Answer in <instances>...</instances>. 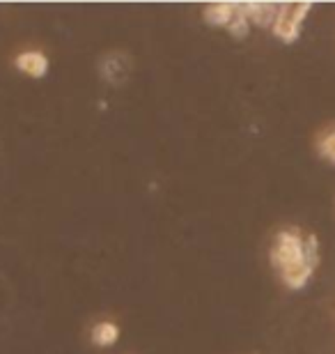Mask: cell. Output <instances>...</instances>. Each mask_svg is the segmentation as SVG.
Masks as SVG:
<instances>
[{
	"instance_id": "obj_7",
	"label": "cell",
	"mask_w": 335,
	"mask_h": 354,
	"mask_svg": "<svg viewBox=\"0 0 335 354\" xmlns=\"http://www.w3.org/2000/svg\"><path fill=\"white\" fill-rule=\"evenodd\" d=\"M312 272H315V265L303 263V265H298V267L287 269V272H283V274H280V279H283V283H285L287 288H291V290H301V288L305 286V283L310 281Z\"/></svg>"
},
{
	"instance_id": "obj_6",
	"label": "cell",
	"mask_w": 335,
	"mask_h": 354,
	"mask_svg": "<svg viewBox=\"0 0 335 354\" xmlns=\"http://www.w3.org/2000/svg\"><path fill=\"white\" fill-rule=\"evenodd\" d=\"M90 338L97 348H111V345H115L119 341V327L113 320H102L92 327Z\"/></svg>"
},
{
	"instance_id": "obj_1",
	"label": "cell",
	"mask_w": 335,
	"mask_h": 354,
	"mask_svg": "<svg viewBox=\"0 0 335 354\" xmlns=\"http://www.w3.org/2000/svg\"><path fill=\"white\" fill-rule=\"evenodd\" d=\"M271 263L278 269V274L287 272L291 267L310 263L305 258V237L298 230H283L276 235L274 249H271ZM312 265V263H310Z\"/></svg>"
},
{
	"instance_id": "obj_2",
	"label": "cell",
	"mask_w": 335,
	"mask_h": 354,
	"mask_svg": "<svg viewBox=\"0 0 335 354\" xmlns=\"http://www.w3.org/2000/svg\"><path fill=\"white\" fill-rule=\"evenodd\" d=\"M310 3H287L278 7V17L274 21V35L283 41H294L301 32V26L310 12Z\"/></svg>"
},
{
	"instance_id": "obj_5",
	"label": "cell",
	"mask_w": 335,
	"mask_h": 354,
	"mask_svg": "<svg viewBox=\"0 0 335 354\" xmlns=\"http://www.w3.org/2000/svg\"><path fill=\"white\" fill-rule=\"evenodd\" d=\"M234 14H237V5L234 3H211L204 7V21L209 26L227 28L232 24Z\"/></svg>"
},
{
	"instance_id": "obj_4",
	"label": "cell",
	"mask_w": 335,
	"mask_h": 354,
	"mask_svg": "<svg viewBox=\"0 0 335 354\" xmlns=\"http://www.w3.org/2000/svg\"><path fill=\"white\" fill-rule=\"evenodd\" d=\"M241 10L248 17V21L255 26H271L274 28V21L278 17V5H271V3H244Z\"/></svg>"
},
{
	"instance_id": "obj_9",
	"label": "cell",
	"mask_w": 335,
	"mask_h": 354,
	"mask_svg": "<svg viewBox=\"0 0 335 354\" xmlns=\"http://www.w3.org/2000/svg\"><path fill=\"white\" fill-rule=\"evenodd\" d=\"M319 152H322L324 159H329L331 164H335V129L329 133H324L322 140H319Z\"/></svg>"
},
{
	"instance_id": "obj_3",
	"label": "cell",
	"mask_w": 335,
	"mask_h": 354,
	"mask_svg": "<svg viewBox=\"0 0 335 354\" xmlns=\"http://www.w3.org/2000/svg\"><path fill=\"white\" fill-rule=\"evenodd\" d=\"M14 65L21 74L30 76V79H41L48 72V58L41 51H21L14 58Z\"/></svg>"
},
{
	"instance_id": "obj_8",
	"label": "cell",
	"mask_w": 335,
	"mask_h": 354,
	"mask_svg": "<svg viewBox=\"0 0 335 354\" xmlns=\"http://www.w3.org/2000/svg\"><path fill=\"white\" fill-rule=\"evenodd\" d=\"M251 21H248V17L244 14V10H241V5H237V14H234V19H232V24L227 26V30H230L232 37H237V39H244L248 32H251Z\"/></svg>"
}]
</instances>
